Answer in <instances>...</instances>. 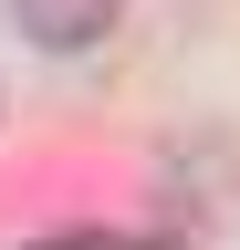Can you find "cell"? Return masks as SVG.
I'll list each match as a JSON object with an SVG mask.
<instances>
[{
	"label": "cell",
	"instance_id": "obj_1",
	"mask_svg": "<svg viewBox=\"0 0 240 250\" xmlns=\"http://www.w3.org/2000/svg\"><path fill=\"white\" fill-rule=\"evenodd\" d=\"M115 11H126V0H11V21L32 31L42 52H84V42H105Z\"/></svg>",
	"mask_w": 240,
	"mask_h": 250
},
{
	"label": "cell",
	"instance_id": "obj_2",
	"mask_svg": "<svg viewBox=\"0 0 240 250\" xmlns=\"http://www.w3.org/2000/svg\"><path fill=\"white\" fill-rule=\"evenodd\" d=\"M63 250H115V240H63Z\"/></svg>",
	"mask_w": 240,
	"mask_h": 250
}]
</instances>
